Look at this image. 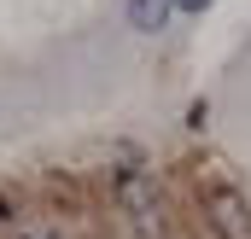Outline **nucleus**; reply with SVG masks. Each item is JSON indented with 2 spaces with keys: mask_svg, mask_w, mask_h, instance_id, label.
Wrapping results in <instances>:
<instances>
[{
  "mask_svg": "<svg viewBox=\"0 0 251 239\" xmlns=\"http://www.w3.org/2000/svg\"><path fill=\"white\" fill-rule=\"evenodd\" d=\"M176 6H181V12H204L210 0H176Z\"/></svg>",
  "mask_w": 251,
  "mask_h": 239,
  "instance_id": "nucleus-3",
  "label": "nucleus"
},
{
  "mask_svg": "<svg viewBox=\"0 0 251 239\" xmlns=\"http://www.w3.org/2000/svg\"><path fill=\"white\" fill-rule=\"evenodd\" d=\"M170 6H176V0H128V24H134L140 35H158L164 18H170Z\"/></svg>",
  "mask_w": 251,
  "mask_h": 239,
  "instance_id": "nucleus-1",
  "label": "nucleus"
},
{
  "mask_svg": "<svg viewBox=\"0 0 251 239\" xmlns=\"http://www.w3.org/2000/svg\"><path fill=\"white\" fill-rule=\"evenodd\" d=\"M216 222H222V234H228V239H240V204H234L228 192H216Z\"/></svg>",
  "mask_w": 251,
  "mask_h": 239,
  "instance_id": "nucleus-2",
  "label": "nucleus"
}]
</instances>
